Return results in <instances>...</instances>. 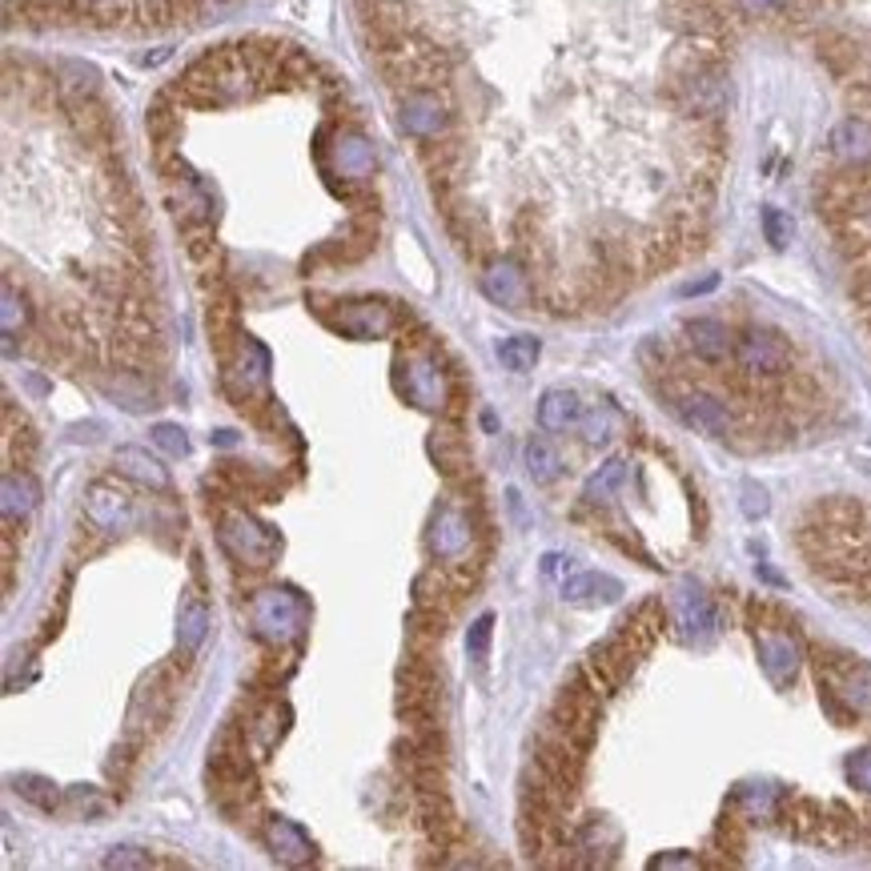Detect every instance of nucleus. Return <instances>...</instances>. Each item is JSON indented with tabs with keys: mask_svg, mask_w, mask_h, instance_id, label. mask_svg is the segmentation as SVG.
Returning a JSON list of instances; mask_svg holds the SVG:
<instances>
[{
	"mask_svg": "<svg viewBox=\"0 0 871 871\" xmlns=\"http://www.w3.org/2000/svg\"><path fill=\"white\" fill-rule=\"evenodd\" d=\"M262 839L269 843L274 860L289 863V868H301V863H309L314 856H318V851H314V839H309L306 831L298 828V824H289V819H282V816L265 819Z\"/></svg>",
	"mask_w": 871,
	"mask_h": 871,
	"instance_id": "obj_11",
	"label": "nucleus"
},
{
	"mask_svg": "<svg viewBox=\"0 0 871 871\" xmlns=\"http://www.w3.org/2000/svg\"><path fill=\"white\" fill-rule=\"evenodd\" d=\"M36 498H41V486L33 482V475L29 470H9L4 475V522L24 519L36 507Z\"/></svg>",
	"mask_w": 871,
	"mask_h": 871,
	"instance_id": "obj_18",
	"label": "nucleus"
},
{
	"mask_svg": "<svg viewBox=\"0 0 871 871\" xmlns=\"http://www.w3.org/2000/svg\"><path fill=\"white\" fill-rule=\"evenodd\" d=\"M563 598H566V603H574V607H607V603L623 598V583H618L615 574L586 571V574H574V578H566Z\"/></svg>",
	"mask_w": 871,
	"mask_h": 871,
	"instance_id": "obj_12",
	"label": "nucleus"
},
{
	"mask_svg": "<svg viewBox=\"0 0 871 871\" xmlns=\"http://www.w3.org/2000/svg\"><path fill=\"white\" fill-rule=\"evenodd\" d=\"M490 635H495V615L486 610L470 623V635H466V651L475 662H486V655H490Z\"/></svg>",
	"mask_w": 871,
	"mask_h": 871,
	"instance_id": "obj_26",
	"label": "nucleus"
},
{
	"mask_svg": "<svg viewBox=\"0 0 871 871\" xmlns=\"http://www.w3.org/2000/svg\"><path fill=\"white\" fill-rule=\"evenodd\" d=\"M153 442L161 446L166 454H173V458H185L189 454V438L181 426H169V422H161V426H153Z\"/></svg>",
	"mask_w": 871,
	"mask_h": 871,
	"instance_id": "obj_29",
	"label": "nucleus"
},
{
	"mask_svg": "<svg viewBox=\"0 0 871 871\" xmlns=\"http://www.w3.org/2000/svg\"><path fill=\"white\" fill-rule=\"evenodd\" d=\"M85 519L97 522L100 530L109 534H121L132 522V498L125 486H117V478H100V482L88 486L85 495Z\"/></svg>",
	"mask_w": 871,
	"mask_h": 871,
	"instance_id": "obj_5",
	"label": "nucleus"
},
{
	"mask_svg": "<svg viewBox=\"0 0 871 871\" xmlns=\"http://www.w3.org/2000/svg\"><path fill=\"white\" fill-rule=\"evenodd\" d=\"M539 422H542V431H554V434L574 431V426H583V402H578L574 390H563V386L546 390L539 402Z\"/></svg>",
	"mask_w": 871,
	"mask_h": 871,
	"instance_id": "obj_15",
	"label": "nucleus"
},
{
	"mask_svg": "<svg viewBox=\"0 0 871 871\" xmlns=\"http://www.w3.org/2000/svg\"><path fill=\"white\" fill-rule=\"evenodd\" d=\"M498 358H502V365H507L510 374H527V370H534V362H539V342H534L530 333L507 338V342L498 346Z\"/></svg>",
	"mask_w": 871,
	"mask_h": 871,
	"instance_id": "obj_25",
	"label": "nucleus"
},
{
	"mask_svg": "<svg viewBox=\"0 0 871 871\" xmlns=\"http://www.w3.org/2000/svg\"><path fill=\"white\" fill-rule=\"evenodd\" d=\"M784 795L779 787H767V784H755V787H740L735 792V811L743 819H775L779 816V807H784Z\"/></svg>",
	"mask_w": 871,
	"mask_h": 871,
	"instance_id": "obj_19",
	"label": "nucleus"
},
{
	"mask_svg": "<svg viewBox=\"0 0 871 871\" xmlns=\"http://www.w3.org/2000/svg\"><path fill=\"white\" fill-rule=\"evenodd\" d=\"M763 233H767V242H772L775 249H784V245L792 242V221H787V213L767 205V210H763Z\"/></svg>",
	"mask_w": 871,
	"mask_h": 871,
	"instance_id": "obj_28",
	"label": "nucleus"
},
{
	"mask_svg": "<svg viewBox=\"0 0 871 871\" xmlns=\"http://www.w3.org/2000/svg\"><path fill=\"white\" fill-rule=\"evenodd\" d=\"M743 510H747L751 519L767 514V495H763V486H755V482L743 486Z\"/></svg>",
	"mask_w": 871,
	"mask_h": 871,
	"instance_id": "obj_31",
	"label": "nucleus"
},
{
	"mask_svg": "<svg viewBox=\"0 0 871 871\" xmlns=\"http://www.w3.org/2000/svg\"><path fill=\"white\" fill-rule=\"evenodd\" d=\"M662 630H667V610H662L659 598H647V603H639V607H635L627 618H623V623H618L615 635L642 659V655L651 651L655 642L662 639Z\"/></svg>",
	"mask_w": 871,
	"mask_h": 871,
	"instance_id": "obj_9",
	"label": "nucleus"
},
{
	"mask_svg": "<svg viewBox=\"0 0 871 871\" xmlns=\"http://www.w3.org/2000/svg\"><path fill=\"white\" fill-rule=\"evenodd\" d=\"M12 792L21 795L24 804H33L36 811H61L65 807V799H61V792H56L44 775H33V772H24V775H12Z\"/></svg>",
	"mask_w": 871,
	"mask_h": 871,
	"instance_id": "obj_21",
	"label": "nucleus"
},
{
	"mask_svg": "<svg viewBox=\"0 0 871 871\" xmlns=\"http://www.w3.org/2000/svg\"><path fill=\"white\" fill-rule=\"evenodd\" d=\"M675 627H679V635H683L687 642L707 639V635L719 627L715 603H711V595H703L695 583H687L683 591H679V598H675Z\"/></svg>",
	"mask_w": 871,
	"mask_h": 871,
	"instance_id": "obj_10",
	"label": "nucleus"
},
{
	"mask_svg": "<svg viewBox=\"0 0 871 871\" xmlns=\"http://www.w3.org/2000/svg\"><path fill=\"white\" fill-rule=\"evenodd\" d=\"M755 647H760V662L767 679L779 691H787L795 683V675H799V662H804L795 630H755Z\"/></svg>",
	"mask_w": 871,
	"mask_h": 871,
	"instance_id": "obj_4",
	"label": "nucleus"
},
{
	"mask_svg": "<svg viewBox=\"0 0 871 871\" xmlns=\"http://www.w3.org/2000/svg\"><path fill=\"white\" fill-rule=\"evenodd\" d=\"M33 326V306H29V294L24 289H17V282L12 277H4V338H17V333H24Z\"/></svg>",
	"mask_w": 871,
	"mask_h": 871,
	"instance_id": "obj_22",
	"label": "nucleus"
},
{
	"mask_svg": "<svg viewBox=\"0 0 871 871\" xmlns=\"http://www.w3.org/2000/svg\"><path fill=\"white\" fill-rule=\"evenodd\" d=\"M843 772H848V784L856 792H863L871 799V747L863 751H851L848 763H843Z\"/></svg>",
	"mask_w": 871,
	"mask_h": 871,
	"instance_id": "obj_27",
	"label": "nucleus"
},
{
	"mask_svg": "<svg viewBox=\"0 0 871 871\" xmlns=\"http://www.w3.org/2000/svg\"><path fill=\"white\" fill-rule=\"evenodd\" d=\"M635 667H639V655L630 651V647L618 639V635L595 642V647L586 651V662H583L586 679H591V683H595L603 695H618V691L627 687L630 675H635Z\"/></svg>",
	"mask_w": 871,
	"mask_h": 871,
	"instance_id": "obj_3",
	"label": "nucleus"
},
{
	"mask_svg": "<svg viewBox=\"0 0 871 871\" xmlns=\"http://www.w3.org/2000/svg\"><path fill=\"white\" fill-rule=\"evenodd\" d=\"M828 153L836 166L868 169L871 166V121L868 117H860V113L843 117V121L828 132Z\"/></svg>",
	"mask_w": 871,
	"mask_h": 871,
	"instance_id": "obj_7",
	"label": "nucleus"
},
{
	"mask_svg": "<svg viewBox=\"0 0 871 871\" xmlns=\"http://www.w3.org/2000/svg\"><path fill=\"white\" fill-rule=\"evenodd\" d=\"M210 635V607L198 591H185L181 595V610H177V651L198 655V647Z\"/></svg>",
	"mask_w": 871,
	"mask_h": 871,
	"instance_id": "obj_14",
	"label": "nucleus"
},
{
	"mask_svg": "<svg viewBox=\"0 0 871 871\" xmlns=\"http://www.w3.org/2000/svg\"><path fill=\"white\" fill-rule=\"evenodd\" d=\"M463 591L450 583V574H446V566H434V571H422L418 578H414V607H426V610H438V615H450L458 610V603H463Z\"/></svg>",
	"mask_w": 871,
	"mask_h": 871,
	"instance_id": "obj_13",
	"label": "nucleus"
},
{
	"mask_svg": "<svg viewBox=\"0 0 871 871\" xmlns=\"http://www.w3.org/2000/svg\"><path fill=\"white\" fill-rule=\"evenodd\" d=\"M431 458L438 466V475L446 478V486L475 478V454L458 434V426H442V431L431 434Z\"/></svg>",
	"mask_w": 871,
	"mask_h": 871,
	"instance_id": "obj_8",
	"label": "nucleus"
},
{
	"mask_svg": "<svg viewBox=\"0 0 871 871\" xmlns=\"http://www.w3.org/2000/svg\"><path fill=\"white\" fill-rule=\"evenodd\" d=\"M527 470L539 486H551L563 478V458H559V450H554L551 442L534 434V438L527 442Z\"/></svg>",
	"mask_w": 871,
	"mask_h": 871,
	"instance_id": "obj_20",
	"label": "nucleus"
},
{
	"mask_svg": "<svg viewBox=\"0 0 871 871\" xmlns=\"http://www.w3.org/2000/svg\"><path fill=\"white\" fill-rule=\"evenodd\" d=\"M651 868H703V860H683V856H659Z\"/></svg>",
	"mask_w": 871,
	"mask_h": 871,
	"instance_id": "obj_32",
	"label": "nucleus"
},
{
	"mask_svg": "<svg viewBox=\"0 0 871 871\" xmlns=\"http://www.w3.org/2000/svg\"><path fill=\"white\" fill-rule=\"evenodd\" d=\"M623 478H627V463H623V458H610V463L598 466V475L586 482L583 498L591 502V507H603V502L615 498V490L623 486Z\"/></svg>",
	"mask_w": 871,
	"mask_h": 871,
	"instance_id": "obj_23",
	"label": "nucleus"
},
{
	"mask_svg": "<svg viewBox=\"0 0 871 871\" xmlns=\"http://www.w3.org/2000/svg\"><path fill=\"white\" fill-rule=\"evenodd\" d=\"M627 426V418L618 414L610 402H603L598 410H591V414H583V438L595 442V446H603V442H610L618 431Z\"/></svg>",
	"mask_w": 871,
	"mask_h": 871,
	"instance_id": "obj_24",
	"label": "nucleus"
},
{
	"mask_svg": "<svg viewBox=\"0 0 871 871\" xmlns=\"http://www.w3.org/2000/svg\"><path fill=\"white\" fill-rule=\"evenodd\" d=\"M735 365L751 378H784L792 374L795 350L784 333L751 326V330L740 333V342H735Z\"/></svg>",
	"mask_w": 871,
	"mask_h": 871,
	"instance_id": "obj_1",
	"label": "nucleus"
},
{
	"mask_svg": "<svg viewBox=\"0 0 871 871\" xmlns=\"http://www.w3.org/2000/svg\"><path fill=\"white\" fill-rule=\"evenodd\" d=\"M113 466H117V475L121 478H132V482H141V486H153V490H166L169 486V470L157 463L149 450H141V446H121V450L113 454Z\"/></svg>",
	"mask_w": 871,
	"mask_h": 871,
	"instance_id": "obj_16",
	"label": "nucleus"
},
{
	"mask_svg": "<svg viewBox=\"0 0 871 871\" xmlns=\"http://www.w3.org/2000/svg\"><path fill=\"white\" fill-rule=\"evenodd\" d=\"M671 406L675 414L699 434H711V438H731L740 431V422L731 414V406L711 390H695V386H675L671 390Z\"/></svg>",
	"mask_w": 871,
	"mask_h": 871,
	"instance_id": "obj_2",
	"label": "nucleus"
},
{
	"mask_svg": "<svg viewBox=\"0 0 871 871\" xmlns=\"http://www.w3.org/2000/svg\"><path fill=\"white\" fill-rule=\"evenodd\" d=\"M36 434L24 418H17V406L4 402V450H9V466L12 470H29L36 458Z\"/></svg>",
	"mask_w": 871,
	"mask_h": 871,
	"instance_id": "obj_17",
	"label": "nucleus"
},
{
	"mask_svg": "<svg viewBox=\"0 0 871 871\" xmlns=\"http://www.w3.org/2000/svg\"><path fill=\"white\" fill-rule=\"evenodd\" d=\"M157 856H149V851H137V848H113L109 856H105V868H157Z\"/></svg>",
	"mask_w": 871,
	"mask_h": 871,
	"instance_id": "obj_30",
	"label": "nucleus"
},
{
	"mask_svg": "<svg viewBox=\"0 0 871 871\" xmlns=\"http://www.w3.org/2000/svg\"><path fill=\"white\" fill-rule=\"evenodd\" d=\"M683 342L691 350V358L703 365H727L735 358V333H731L727 321L719 318H695L683 326Z\"/></svg>",
	"mask_w": 871,
	"mask_h": 871,
	"instance_id": "obj_6",
	"label": "nucleus"
}]
</instances>
